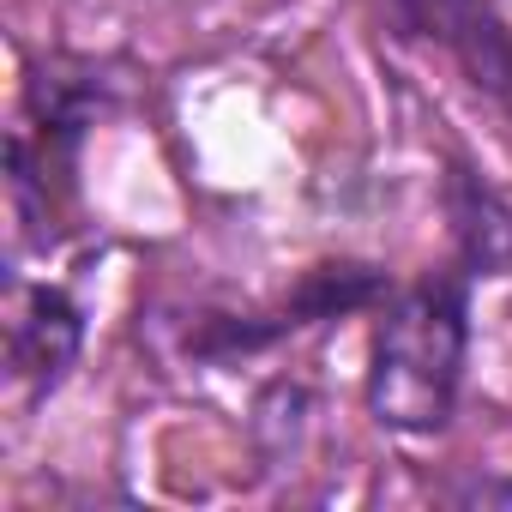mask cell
Listing matches in <instances>:
<instances>
[{"instance_id":"6","label":"cell","mask_w":512,"mask_h":512,"mask_svg":"<svg viewBox=\"0 0 512 512\" xmlns=\"http://www.w3.org/2000/svg\"><path fill=\"white\" fill-rule=\"evenodd\" d=\"M386 296H392L386 272L356 266V260H326V266L302 272V284L284 296L278 320H284V332H302V326H326L338 314H362V308H374Z\"/></svg>"},{"instance_id":"4","label":"cell","mask_w":512,"mask_h":512,"mask_svg":"<svg viewBox=\"0 0 512 512\" xmlns=\"http://www.w3.org/2000/svg\"><path fill=\"white\" fill-rule=\"evenodd\" d=\"M85 344V308L61 284H19L7 308V380L25 398H43L67 380Z\"/></svg>"},{"instance_id":"1","label":"cell","mask_w":512,"mask_h":512,"mask_svg":"<svg viewBox=\"0 0 512 512\" xmlns=\"http://www.w3.org/2000/svg\"><path fill=\"white\" fill-rule=\"evenodd\" d=\"M470 272L446 266L380 302L368 344V416L392 434H440L464 392L470 356Z\"/></svg>"},{"instance_id":"5","label":"cell","mask_w":512,"mask_h":512,"mask_svg":"<svg viewBox=\"0 0 512 512\" xmlns=\"http://www.w3.org/2000/svg\"><path fill=\"white\" fill-rule=\"evenodd\" d=\"M446 217H452V253L470 278H500L512 272V205L470 175L464 163L446 169Z\"/></svg>"},{"instance_id":"3","label":"cell","mask_w":512,"mask_h":512,"mask_svg":"<svg viewBox=\"0 0 512 512\" xmlns=\"http://www.w3.org/2000/svg\"><path fill=\"white\" fill-rule=\"evenodd\" d=\"M386 19L404 43L440 49L512 133V25L488 0H386Z\"/></svg>"},{"instance_id":"2","label":"cell","mask_w":512,"mask_h":512,"mask_svg":"<svg viewBox=\"0 0 512 512\" xmlns=\"http://www.w3.org/2000/svg\"><path fill=\"white\" fill-rule=\"evenodd\" d=\"M109 97H115V79H103L91 61L37 67L31 91H25V121L7 139V187H13V211L25 223V241H37V247L55 241L61 199L73 193L79 139L97 127Z\"/></svg>"}]
</instances>
